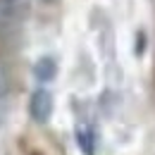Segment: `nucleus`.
Wrapping results in <instances>:
<instances>
[{
    "label": "nucleus",
    "instance_id": "nucleus-1",
    "mask_svg": "<svg viewBox=\"0 0 155 155\" xmlns=\"http://www.w3.org/2000/svg\"><path fill=\"white\" fill-rule=\"evenodd\" d=\"M31 7V0H0V34H10L19 29L26 19Z\"/></svg>",
    "mask_w": 155,
    "mask_h": 155
},
{
    "label": "nucleus",
    "instance_id": "nucleus-2",
    "mask_svg": "<svg viewBox=\"0 0 155 155\" xmlns=\"http://www.w3.org/2000/svg\"><path fill=\"white\" fill-rule=\"evenodd\" d=\"M53 107H55V103H53V93L48 88H36L29 98V115L38 124H45L53 117Z\"/></svg>",
    "mask_w": 155,
    "mask_h": 155
},
{
    "label": "nucleus",
    "instance_id": "nucleus-3",
    "mask_svg": "<svg viewBox=\"0 0 155 155\" xmlns=\"http://www.w3.org/2000/svg\"><path fill=\"white\" fill-rule=\"evenodd\" d=\"M34 77L38 84H50L53 79L58 77V62L53 55H43V58L36 60L34 64Z\"/></svg>",
    "mask_w": 155,
    "mask_h": 155
},
{
    "label": "nucleus",
    "instance_id": "nucleus-4",
    "mask_svg": "<svg viewBox=\"0 0 155 155\" xmlns=\"http://www.w3.org/2000/svg\"><path fill=\"white\" fill-rule=\"evenodd\" d=\"M77 141H79V148H81L86 155H93L96 143H93V134H91L88 127H79L77 129Z\"/></svg>",
    "mask_w": 155,
    "mask_h": 155
},
{
    "label": "nucleus",
    "instance_id": "nucleus-5",
    "mask_svg": "<svg viewBox=\"0 0 155 155\" xmlns=\"http://www.w3.org/2000/svg\"><path fill=\"white\" fill-rule=\"evenodd\" d=\"M2 117H5V103L0 100V122H2Z\"/></svg>",
    "mask_w": 155,
    "mask_h": 155
}]
</instances>
